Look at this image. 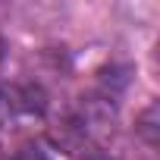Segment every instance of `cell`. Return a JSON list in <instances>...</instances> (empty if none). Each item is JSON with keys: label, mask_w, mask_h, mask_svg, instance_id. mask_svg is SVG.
Returning a JSON list of instances; mask_svg holds the SVG:
<instances>
[{"label": "cell", "mask_w": 160, "mask_h": 160, "mask_svg": "<svg viewBox=\"0 0 160 160\" xmlns=\"http://www.w3.org/2000/svg\"><path fill=\"white\" fill-rule=\"evenodd\" d=\"M13 160H53V157H50L41 144H25V148H19V151H16V157H13Z\"/></svg>", "instance_id": "obj_1"}, {"label": "cell", "mask_w": 160, "mask_h": 160, "mask_svg": "<svg viewBox=\"0 0 160 160\" xmlns=\"http://www.w3.org/2000/svg\"><path fill=\"white\" fill-rule=\"evenodd\" d=\"M0 60H3V35H0Z\"/></svg>", "instance_id": "obj_2"}, {"label": "cell", "mask_w": 160, "mask_h": 160, "mask_svg": "<svg viewBox=\"0 0 160 160\" xmlns=\"http://www.w3.org/2000/svg\"><path fill=\"white\" fill-rule=\"evenodd\" d=\"M91 160H113V157H104V154H101V157H91Z\"/></svg>", "instance_id": "obj_3"}]
</instances>
